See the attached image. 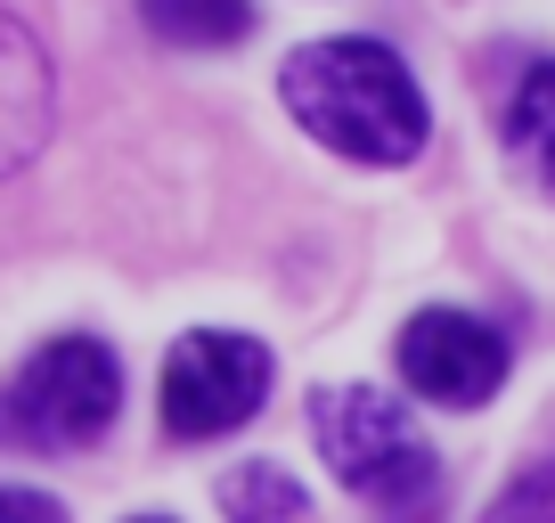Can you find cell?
<instances>
[{"mask_svg": "<svg viewBox=\"0 0 555 523\" xmlns=\"http://www.w3.org/2000/svg\"><path fill=\"white\" fill-rule=\"evenodd\" d=\"M482 523H555V458H539V467H522L515 483L490 499Z\"/></svg>", "mask_w": 555, "mask_h": 523, "instance_id": "cell-10", "label": "cell"}, {"mask_svg": "<svg viewBox=\"0 0 555 523\" xmlns=\"http://www.w3.org/2000/svg\"><path fill=\"white\" fill-rule=\"evenodd\" d=\"M212 499H221L229 523H311V490L278 467V458H245V467H229Z\"/></svg>", "mask_w": 555, "mask_h": 523, "instance_id": "cell-8", "label": "cell"}, {"mask_svg": "<svg viewBox=\"0 0 555 523\" xmlns=\"http://www.w3.org/2000/svg\"><path fill=\"white\" fill-rule=\"evenodd\" d=\"M41 140H50V58L0 9V173H17Z\"/></svg>", "mask_w": 555, "mask_h": 523, "instance_id": "cell-6", "label": "cell"}, {"mask_svg": "<svg viewBox=\"0 0 555 523\" xmlns=\"http://www.w3.org/2000/svg\"><path fill=\"white\" fill-rule=\"evenodd\" d=\"M0 523H66L50 490H0Z\"/></svg>", "mask_w": 555, "mask_h": 523, "instance_id": "cell-11", "label": "cell"}, {"mask_svg": "<svg viewBox=\"0 0 555 523\" xmlns=\"http://www.w3.org/2000/svg\"><path fill=\"white\" fill-rule=\"evenodd\" d=\"M270 401V344L237 328H189L164 360V425L180 442H221Z\"/></svg>", "mask_w": 555, "mask_h": 523, "instance_id": "cell-4", "label": "cell"}, {"mask_svg": "<svg viewBox=\"0 0 555 523\" xmlns=\"http://www.w3.org/2000/svg\"><path fill=\"white\" fill-rule=\"evenodd\" d=\"M392 360H400V384H409L416 401H434V409H482L490 393L506 384L515 352H506V335L490 328V319L434 303V311H416L409 328H400Z\"/></svg>", "mask_w": 555, "mask_h": 523, "instance_id": "cell-5", "label": "cell"}, {"mask_svg": "<svg viewBox=\"0 0 555 523\" xmlns=\"http://www.w3.org/2000/svg\"><path fill=\"white\" fill-rule=\"evenodd\" d=\"M311 442L344 490H360L376 515L425 523L441 507V458L416 434V418L384 393V384H319L311 393Z\"/></svg>", "mask_w": 555, "mask_h": 523, "instance_id": "cell-2", "label": "cell"}, {"mask_svg": "<svg viewBox=\"0 0 555 523\" xmlns=\"http://www.w3.org/2000/svg\"><path fill=\"white\" fill-rule=\"evenodd\" d=\"M139 17L172 50H237L254 34V0H139Z\"/></svg>", "mask_w": 555, "mask_h": 523, "instance_id": "cell-7", "label": "cell"}, {"mask_svg": "<svg viewBox=\"0 0 555 523\" xmlns=\"http://www.w3.org/2000/svg\"><path fill=\"white\" fill-rule=\"evenodd\" d=\"M506 140H515V156H522V164H531V173L555 189V58L522 66L515 106H506Z\"/></svg>", "mask_w": 555, "mask_h": 523, "instance_id": "cell-9", "label": "cell"}, {"mask_svg": "<svg viewBox=\"0 0 555 523\" xmlns=\"http://www.w3.org/2000/svg\"><path fill=\"white\" fill-rule=\"evenodd\" d=\"M278 90H286V115L311 131L319 148L351 164H416L425 156V90H416L409 58L392 41H367V34H335V41H302L286 66H278Z\"/></svg>", "mask_w": 555, "mask_h": 523, "instance_id": "cell-1", "label": "cell"}, {"mask_svg": "<svg viewBox=\"0 0 555 523\" xmlns=\"http://www.w3.org/2000/svg\"><path fill=\"white\" fill-rule=\"evenodd\" d=\"M131 523H180V515H131Z\"/></svg>", "mask_w": 555, "mask_h": 523, "instance_id": "cell-12", "label": "cell"}, {"mask_svg": "<svg viewBox=\"0 0 555 523\" xmlns=\"http://www.w3.org/2000/svg\"><path fill=\"white\" fill-rule=\"evenodd\" d=\"M122 409V360L99 335H57L0 377V450H90Z\"/></svg>", "mask_w": 555, "mask_h": 523, "instance_id": "cell-3", "label": "cell"}]
</instances>
